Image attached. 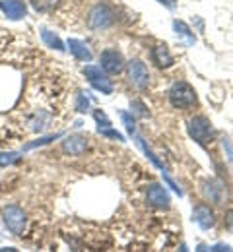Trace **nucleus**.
<instances>
[{
  "label": "nucleus",
  "instance_id": "20",
  "mask_svg": "<svg viewBox=\"0 0 233 252\" xmlns=\"http://www.w3.org/2000/svg\"><path fill=\"white\" fill-rule=\"evenodd\" d=\"M121 119H123V123L127 126V130H129V134L134 136L136 134V123H134V117L131 113H127V111H121Z\"/></svg>",
  "mask_w": 233,
  "mask_h": 252
},
{
  "label": "nucleus",
  "instance_id": "3",
  "mask_svg": "<svg viewBox=\"0 0 233 252\" xmlns=\"http://www.w3.org/2000/svg\"><path fill=\"white\" fill-rule=\"evenodd\" d=\"M115 22V12L107 4H96L88 14V26L92 30H105Z\"/></svg>",
  "mask_w": 233,
  "mask_h": 252
},
{
  "label": "nucleus",
  "instance_id": "27",
  "mask_svg": "<svg viewBox=\"0 0 233 252\" xmlns=\"http://www.w3.org/2000/svg\"><path fill=\"white\" fill-rule=\"evenodd\" d=\"M226 227L233 233V210H230V212L226 214Z\"/></svg>",
  "mask_w": 233,
  "mask_h": 252
},
{
  "label": "nucleus",
  "instance_id": "29",
  "mask_svg": "<svg viewBox=\"0 0 233 252\" xmlns=\"http://www.w3.org/2000/svg\"><path fill=\"white\" fill-rule=\"evenodd\" d=\"M158 2H162L166 8H169V10H173L175 6H177V0H158Z\"/></svg>",
  "mask_w": 233,
  "mask_h": 252
},
{
  "label": "nucleus",
  "instance_id": "4",
  "mask_svg": "<svg viewBox=\"0 0 233 252\" xmlns=\"http://www.w3.org/2000/svg\"><path fill=\"white\" fill-rule=\"evenodd\" d=\"M134 138H136V144H138V148H140V150L144 152V156H146V158L152 161V165H154V167H158V169L162 171V175H164V181H166L167 185H169L171 189L175 190V192H177L179 196H183V190L179 189V185H177V183H175V181L171 179V175H169V171H167L166 163H164L162 159L158 158V156H156V154H154V152L150 150V146H148V144L144 142V138H140L138 134H134Z\"/></svg>",
  "mask_w": 233,
  "mask_h": 252
},
{
  "label": "nucleus",
  "instance_id": "31",
  "mask_svg": "<svg viewBox=\"0 0 233 252\" xmlns=\"http://www.w3.org/2000/svg\"><path fill=\"white\" fill-rule=\"evenodd\" d=\"M179 252H189V247H187V245H181V249H179Z\"/></svg>",
  "mask_w": 233,
  "mask_h": 252
},
{
  "label": "nucleus",
  "instance_id": "15",
  "mask_svg": "<svg viewBox=\"0 0 233 252\" xmlns=\"http://www.w3.org/2000/svg\"><path fill=\"white\" fill-rule=\"evenodd\" d=\"M152 61L156 63V66H160V68L173 66V57H171V53H169V49H167L166 45H156L152 49Z\"/></svg>",
  "mask_w": 233,
  "mask_h": 252
},
{
  "label": "nucleus",
  "instance_id": "10",
  "mask_svg": "<svg viewBox=\"0 0 233 252\" xmlns=\"http://www.w3.org/2000/svg\"><path fill=\"white\" fill-rule=\"evenodd\" d=\"M148 202H150V206H154L158 210H167L169 204H171V198H169L167 190L162 185L154 183V185L148 187Z\"/></svg>",
  "mask_w": 233,
  "mask_h": 252
},
{
  "label": "nucleus",
  "instance_id": "6",
  "mask_svg": "<svg viewBox=\"0 0 233 252\" xmlns=\"http://www.w3.org/2000/svg\"><path fill=\"white\" fill-rule=\"evenodd\" d=\"M2 218H4L6 227L14 235H20L24 231V227H26V214H24L22 208H18V206H6L2 210Z\"/></svg>",
  "mask_w": 233,
  "mask_h": 252
},
{
  "label": "nucleus",
  "instance_id": "24",
  "mask_svg": "<svg viewBox=\"0 0 233 252\" xmlns=\"http://www.w3.org/2000/svg\"><path fill=\"white\" fill-rule=\"evenodd\" d=\"M131 105H133L134 115H138V117H148V109H146V105H144L142 101H133Z\"/></svg>",
  "mask_w": 233,
  "mask_h": 252
},
{
  "label": "nucleus",
  "instance_id": "11",
  "mask_svg": "<svg viewBox=\"0 0 233 252\" xmlns=\"http://www.w3.org/2000/svg\"><path fill=\"white\" fill-rule=\"evenodd\" d=\"M193 221L199 225L200 229H212L214 227V223H216V216H214V212L210 210V206H206V204H199L195 210H193Z\"/></svg>",
  "mask_w": 233,
  "mask_h": 252
},
{
  "label": "nucleus",
  "instance_id": "7",
  "mask_svg": "<svg viewBox=\"0 0 233 252\" xmlns=\"http://www.w3.org/2000/svg\"><path fill=\"white\" fill-rule=\"evenodd\" d=\"M100 63H101V70H103L105 74H111V76L121 74L123 68H125V61H123L121 53H117L115 49H107V51H103V53H101Z\"/></svg>",
  "mask_w": 233,
  "mask_h": 252
},
{
  "label": "nucleus",
  "instance_id": "30",
  "mask_svg": "<svg viewBox=\"0 0 233 252\" xmlns=\"http://www.w3.org/2000/svg\"><path fill=\"white\" fill-rule=\"evenodd\" d=\"M197 252H212V249L206 247V245H199V247H197Z\"/></svg>",
  "mask_w": 233,
  "mask_h": 252
},
{
  "label": "nucleus",
  "instance_id": "8",
  "mask_svg": "<svg viewBox=\"0 0 233 252\" xmlns=\"http://www.w3.org/2000/svg\"><path fill=\"white\" fill-rule=\"evenodd\" d=\"M127 68H129V78H131V82H133L136 88H140V90L148 88L150 74H148L146 64L142 63V61H138V59H134V61H131V63L127 64Z\"/></svg>",
  "mask_w": 233,
  "mask_h": 252
},
{
  "label": "nucleus",
  "instance_id": "21",
  "mask_svg": "<svg viewBox=\"0 0 233 252\" xmlns=\"http://www.w3.org/2000/svg\"><path fill=\"white\" fill-rule=\"evenodd\" d=\"M101 136H105V138H113V140H117V142H125V136L123 134H119L117 130H113L111 126L109 128H101V130H98Z\"/></svg>",
  "mask_w": 233,
  "mask_h": 252
},
{
  "label": "nucleus",
  "instance_id": "28",
  "mask_svg": "<svg viewBox=\"0 0 233 252\" xmlns=\"http://www.w3.org/2000/svg\"><path fill=\"white\" fill-rule=\"evenodd\" d=\"M222 142H224V150H228V159L232 161V159H233V150H232V146H230V140H228V138H224Z\"/></svg>",
  "mask_w": 233,
  "mask_h": 252
},
{
  "label": "nucleus",
  "instance_id": "2",
  "mask_svg": "<svg viewBox=\"0 0 233 252\" xmlns=\"http://www.w3.org/2000/svg\"><path fill=\"white\" fill-rule=\"evenodd\" d=\"M189 134H191V138L200 144V146H208L214 138H216V128L214 125L206 119V117H193L191 121H189Z\"/></svg>",
  "mask_w": 233,
  "mask_h": 252
},
{
  "label": "nucleus",
  "instance_id": "32",
  "mask_svg": "<svg viewBox=\"0 0 233 252\" xmlns=\"http://www.w3.org/2000/svg\"><path fill=\"white\" fill-rule=\"evenodd\" d=\"M0 252H18L16 249H0Z\"/></svg>",
  "mask_w": 233,
  "mask_h": 252
},
{
  "label": "nucleus",
  "instance_id": "26",
  "mask_svg": "<svg viewBox=\"0 0 233 252\" xmlns=\"http://www.w3.org/2000/svg\"><path fill=\"white\" fill-rule=\"evenodd\" d=\"M212 252H233V249L226 243H218L216 247H212Z\"/></svg>",
  "mask_w": 233,
  "mask_h": 252
},
{
  "label": "nucleus",
  "instance_id": "16",
  "mask_svg": "<svg viewBox=\"0 0 233 252\" xmlns=\"http://www.w3.org/2000/svg\"><path fill=\"white\" fill-rule=\"evenodd\" d=\"M173 30H175V33H177V37H181L187 45H195L197 43V37H195V33H193V30L185 24V22H181V20H175L173 22Z\"/></svg>",
  "mask_w": 233,
  "mask_h": 252
},
{
  "label": "nucleus",
  "instance_id": "17",
  "mask_svg": "<svg viewBox=\"0 0 233 252\" xmlns=\"http://www.w3.org/2000/svg\"><path fill=\"white\" fill-rule=\"evenodd\" d=\"M41 39H43V43H45L49 49L65 51V43H63V39H61L57 33L49 32V30H45V28H41Z\"/></svg>",
  "mask_w": 233,
  "mask_h": 252
},
{
  "label": "nucleus",
  "instance_id": "1",
  "mask_svg": "<svg viewBox=\"0 0 233 252\" xmlns=\"http://www.w3.org/2000/svg\"><path fill=\"white\" fill-rule=\"evenodd\" d=\"M169 101H171V105L175 109H191V107L197 105L199 97H197V92H195V88L191 84L179 80L169 90Z\"/></svg>",
  "mask_w": 233,
  "mask_h": 252
},
{
  "label": "nucleus",
  "instance_id": "19",
  "mask_svg": "<svg viewBox=\"0 0 233 252\" xmlns=\"http://www.w3.org/2000/svg\"><path fill=\"white\" fill-rule=\"evenodd\" d=\"M90 94H84V92H80L78 94V101H76V111L78 113H86V111H90Z\"/></svg>",
  "mask_w": 233,
  "mask_h": 252
},
{
  "label": "nucleus",
  "instance_id": "5",
  "mask_svg": "<svg viewBox=\"0 0 233 252\" xmlns=\"http://www.w3.org/2000/svg\"><path fill=\"white\" fill-rule=\"evenodd\" d=\"M84 76L92 84V88H96L98 92L105 95L113 94V84H111V80L107 78V74L101 70L100 66H94V64L84 66Z\"/></svg>",
  "mask_w": 233,
  "mask_h": 252
},
{
  "label": "nucleus",
  "instance_id": "22",
  "mask_svg": "<svg viewBox=\"0 0 233 252\" xmlns=\"http://www.w3.org/2000/svg\"><path fill=\"white\" fill-rule=\"evenodd\" d=\"M57 138H61V134H51V136L39 138V140H35V142H32V144H28L26 150H33V148H37V146H45V144H49L51 140H57Z\"/></svg>",
  "mask_w": 233,
  "mask_h": 252
},
{
  "label": "nucleus",
  "instance_id": "18",
  "mask_svg": "<svg viewBox=\"0 0 233 252\" xmlns=\"http://www.w3.org/2000/svg\"><path fill=\"white\" fill-rule=\"evenodd\" d=\"M59 4H61V0H32V6H33V10L41 12V14L53 12V10H55Z\"/></svg>",
  "mask_w": 233,
  "mask_h": 252
},
{
  "label": "nucleus",
  "instance_id": "13",
  "mask_svg": "<svg viewBox=\"0 0 233 252\" xmlns=\"http://www.w3.org/2000/svg\"><path fill=\"white\" fill-rule=\"evenodd\" d=\"M88 148V140L84 136H68L67 140L63 142V150L65 154H70V156H82Z\"/></svg>",
  "mask_w": 233,
  "mask_h": 252
},
{
  "label": "nucleus",
  "instance_id": "14",
  "mask_svg": "<svg viewBox=\"0 0 233 252\" xmlns=\"http://www.w3.org/2000/svg\"><path fill=\"white\" fill-rule=\"evenodd\" d=\"M68 49H70V53L78 61H84V63H90L92 57H94L92 51H90V47L84 41H80V39H68Z\"/></svg>",
  "mask_w": 233,
  "mask_h": 252
},
{
  "label": "nucleus",
  "instance_id": "12",
  "mask_svg": "<svg viewBox=\"0 0 233 252\" xmlns=\"http://www.w3.org/2000/svg\"><path fill=\"white\" fill-rule=\"evenodd\" d=\"M202 192H204V196H206L210 202L222 204V202H224V196H226V187H224L220 181L212 179V181H206V183H204Z\"/></svg>",
  "mask_w": 233,
  "mask_h": 252
},
{
  "label": "nucleus",
  "instance_id": "23",
  "mask_svg": "<svg viewBox=\"0 0 233 252\" xmlns=\"http://www.w3.org/2000/svg\"><path fill=\"white\" fill-rule=\"evenodd\" d=\"M94 117H96V121H98V125H100V130L101 128H109V126H111V121L107 119V115H105L101 109L94 111Z\"/></svg>",
  "mask_w": 233,
  "mask_h": 252
},
{
  "label": "nucleus",
  "instance_id": "9",
  "mask_svg": "<svg viewBox=\"0 0 233 252\" xmlns=\"http://www.w3.org/2000/svg\"><path fill=\"white\" fill-rule=\"evenodd\" d=\"M0 10L4 12V16L12 22H18L22 18H26L28 6L24 0H0Z\"/></svg>",
  "mask_w": 233,
  "mask_h": 252
},
{
  "label": "nucleus",
  "instance_id": "25",
  "mask_svg": "<svg viewBox=\"0 0 233 252\" xmlns=\"http://www.w3.org/2000/svg\"><path fill=\"white\" fill-rule=\"evenodd\" d=\"M20 154L16 152H10V154H0V165H8V163H14L18 159Z\"/></svg>",
  "mask_w": 233,
  "mask_h": 252
}]
</instances>
